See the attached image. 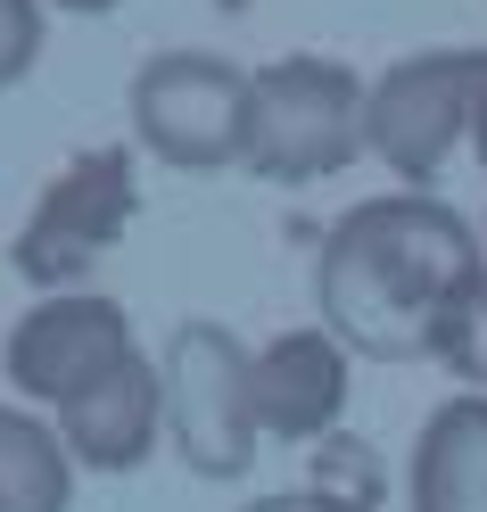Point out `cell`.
<instances>
[{
	"mask_svg": "<svg viewBox=\"0 0 487 512\" xmlns=\"http://www.w3.org/2000/svg\"><path fill=\"white\" fill-rule=\"evenodd\" d=\"M314 496H331V504H347V512H380V455L364 438H347V430H331L314 446V479H306Z\"/></svg>",
	"mask_w": 487,
	"mask_h": 512,
	"instance_id": "12",
	"label": "cell"
},
{
	"mask_svg": "<svg viewBox=\"0 0 487 512\" xmlns=\"http://www.w3.org/2000/svg\"><path fill=\"white\" fill-rule=\"evenodd\" d=\"M355 347L339 331L322 323H298V331H273L265 347H256V422H265V438L281 446H322L339 422H347V372Z\"/></svg>",
	"mask_w": 487,
	"mask_h": 512,
	"instance_id": "8",
	"label": "cell"
},
{
	"mask_svg": "<svg viewBox=\"0 0 487 512\" xmlns=\"http://www.w3.org/2000/svg\"><path fill=\"white\" fill-rule=\"evenodd\" d=\"M256 83V116H248V174L306 190L322 174H347L364 157V75L339 67L322 50H289L248 67Z\"/></svg>",
	"mask_w": 487,
	"mask_h": 512,
	"instance_id": "2",
	"label": "cell"
},
{
	"mask_svg": "<svg viewBox=\"0 0 487 512\" xmlns=\"http://www.w3.org/2000/svg\"><path fill=\"white\" fill-rule=\"evenodd\" d=\"M141 215V174H133V149L108 141V149H83L67 157L50 182L34 215H25V232L9 240V273L25 290H83V273L100 265V256L133 232Z\"/></svg>",
	"mask_w": 487,
	"mask_h": 512,
	"instance_id": "5",
	"label": "cell"
},
{
	"mask_svg": "<svg viewBox=\"0 0 487 512\" xmlns=\"http://www.w3.org/2000/svg\"><path fill=\"white\" fill-rule=\"evenodd\" d=\"M166 438L199 479H248L265 422H256V347L223 323H174L166 356Z\"/></svg>",
	"mask_w": 487,
	"mask_h": 512,
	"instance_id": "4",
	"label": "cell"
},
{
	"mask_svg": "<svg viewBox=\"0 0 487 512\" xmlns=\"http://www.w3.org/2000/svg\"><path fill=\"white\" fill-rule=\"evenodd\" d=\"M42 9H67V17H108L116 0H42Z\"/></svg>",
	"mask_w": 487,
	"mask_h": 512,
	"instance_id": "16",
	"label": "cell"
},
{
	"mask_svg": "<svg viewBox=\"0 0 487 512\" xmlns=\"http://www.w3.org/2000/svg\"><path fill=\"white\" fill-rule=\"evenodd\" d=\"M487 273V248L463 207L430 190H380L355 199L314 256V306L322 331H339L355 356L413 364L438 356V331L454 298Z\"/></svg>",
	"mask_w": 487,
	"mask_h": 512,
	"instance_id": "1",
	"label": "cell"
},
{
	"mask_svg": "<svg viewBox=\"0 0 487 512\" xmlns=\"http://www.w3.org/2000/svg\"><path fill=\"white\" fill-rule=\"evenodd\" d=\"M124 116H133V149H149L157 166L232 174L248 166L256 83L240 58H215V50H149L124 83Z\"/></svg>",
	"mask_w": 487,
	"mask_h": 512,
	"instance_id": "3",
	"label": "cell"
},
{
	"mask_svg": "<svg viewBox=\"0 0 487 512\" xmlns=\"http://www.w3.org/2000/svg\"><path fill=\"white\" fill-rule=\"evenodd\" d=\"M42 58V0H0V91H17Z\"/></svg>",
	"mask_w": 487,
	"mask_h": 512,
	"instance_id": "14",
	"label": "cell"
},
{
	"mask_svg": "<svg viewBox=\"0 0 487 512\" xmlns=\"http://www.w3.org/2000/svg\"><path fill=\"white\" fill-rule=\"evenodd\" d=\"M75 504V455L50 413L0 397V512H67Z\"/></svg>",
	"mask_w": 487,
	"mask_h": 512,
	"instance_id": "11",
	"label": "cell"
},
{
	"mask_svg": "<svg viewBox=\"0 0 487 512\" xmlns=\"http://www.w3.org/2000/svg\"><path fill=\"white\" fill-rule=\"evenodd\" d=\"M413 512H487V397L454 389L413 438Z\"/></svg>",
	"mask_w": 487,
	"mask_h": 512,
	"instance_id": "10",
	"label": "cell"
},
{
	"mask_svg": "<svg viewBox=\"0 0 487 512\" xmlns=\"http://www.w3.org/2000/svg\"><path fill=\"white\" fill-rule=\"evenodd\" d=\"M58 438H67L75 471H141L157 455V438H166V372H157L141 347L124 356L116 372H100L83 397H67L50 413Z\"/></svg>",
	"mask_w": 487,
	"mask_h": 512,
	"instance_id": "9",
	"label": "cell"
},
{
	"mask_svg": "<svg viewBox=\"0 0 487 512\" xmlns=\"http://www.w3.org/2000/svg\"><path fill=\"white\" fill-rule=\"evenodd\" d=\"M438 364L463 380L471 397H487V273L471 281L463 298H454V314H446V331H438Z\"/></svg>",
	"mask_w": 487,
	"mask_h": 512,
	"instance_id": "13",
	"label": "cell"
},
{
	"mask_svg": "<svg viewBox=\"0 0 487 512\" xmlns=\"http://www.w3.org/2000/svg\"><path fill=\"white\" fill-rule=\"evenodd\" d=\"M487 100V50H413L380 67L364 91V149L397 190H430V174L471 141V116Z\"/></svg>",
	"mask_w": 487,
	"mask_h": 512,
	"instance_id": "6",
	"label": "cell"
},
{
	"mask_svg": "<svg viewBox=\"0 0 487 512\" xmlns=\"http://www.w3.org/2000/svg\"><path fill=\"white\" fill-rule=\"evenodd\" d=\"M133 347H141L133 339V314H124L116 298H100V290H50V298H34L9 323V339H0V372H9L17 405L58 413L67 397H83L100 372H116Z\"/></svg>",
	"mask_w": 487,
	"mask_h": 512,
	"instance_id": "7",
	"label": "cell"
},
{
	"mask_svg": "<svg viewBox=\"0 0 487 512\" xmlns=\"http://www.w3.org/2000/svg\"><path fill=\"white\" fill-rule=\"evenodd\" d=\"M471 149H479V166H487V100H479V116H471Z\"/></svg>",
	"mask_w": 487,
	"mask_h": 512,
	"instance_id": "17",
	"label": "cell"
},
{
	"mask_svg": "<svg viewBox=\"0 0 487 512\" xmlns=\"http://www.w3.org/2000/svg\"><path fill=\"white\" fill-rule=\"evenodd\" d=\"M240 512H347V504L314 496V488H289V496H256V504H240Z\"/></svg>",
	"mask_w": 487,
	"mask_h": 512,
	"instance_id": "15",
	"label": "cell"
}]
</instances>
